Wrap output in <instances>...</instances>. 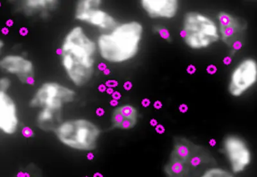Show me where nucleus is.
Masks as SVG:
<instances>
[{
    "label": "nucleus",
    "mask_w": 257,
    "mask_h": 177,
    "mask_svg": "<svg viewBox=\"0 0 257 177\" xmlns=\"http://www.w3.org/2000/svg\"><path fill=\"white\" fill-rule=\"evenodd\" d=\"M218 19L222 41L229 48L240 49L247 29L246 21L225 12L220 13Z\"/></svg>",
    "instance_id": "7"
},
{
    "label": "nucleus",
    "mask_w": 257,
    "mask_h": 177,
    "mask_svg": "<svg viewBox=\"0 0 257 177\" xmlns=\"http://www.w3.org/2000/svg\"><path fill=\"white\" fill-rule=\"evenodd\" d=\"M37 125L38 128L46 132H55L63 123L62 109H41L37 116Z\"/></svg>",
    "instance_id": "16"
},
{
    "label": "nucleus",
    "mask_w": 257,
    "mask_h": 177,
    "mask_svg": "<svg viewBox=\"0 0 257 177\" xmlns=\"http://www.w3.org/2000/svg\"><path fill=\"white\" fill-rule=\"evenodd\" d=\"M17 106L7 93L0 91V132L13 135L19 128Z\"/></svg>",
    "instance_id": "11"
},
{
    "label": "nucleus",
    "mask_w": 257,
    "mask_h": 177,
    "mask_svg": "<svg viewBox=\"0 0 257 177\" xmlns=\"http://www.w3.org/2000/svg\"><path fill=\"white\" fill-rule=\"evenodd\" d=\"M257 76L256 61L246 59L238 64L233 71L228 91L231 96L239 97L255 83Z\"/></svg>",
    "instance_id": "9"
},
{
    "label": "nucleus",
    "mask_w": 257,
    "mask_h": 177,
    "mask_svg": "<svg viewBox=\"0 0 257 177\" xmlns=\"http://www.w3.org/2000/svg\"><path fill=\"white\" fill-rule=\"evenodd\" d=\"M150 124L151 126H155L157 125L158 122L156 119H152V120L150 121Z\"/></svg>",
    "instance_id": "29"
},
{
    "label": "nucleus",
    "mask_w": 257,
    "mask_h": 177,
    "mask_svg": "<svg viewBox=\"0 0 257 177\" xmlns=\"http://www.w3.org/2000/svg\"><path fill=\"white\" fill-rule=\"evenodd\" d=\"M0 69L4 72L15 75L21 82L33 83L34 66L25 57L18 55H8L0 59Z\"/></svg>",
    "instance_id": "10"
},
{
    "label": "nucleus",
    "mask_w": 257,
    "mask_h": 177,
    "mask_svg": "<svg viewBox=\"0 0 257 177\" xmlns=\"http://www.w3.org/2000/svg\"><path fill=\"white\" fill-rule=\"evenodd\" d=\"M158 32L160 34V36L164 39H169L170 37V34L168 31L165 29H160L158 30Z\"/></svg>",
    "instance_id": "21"
},
{
    "label": "nucleus",
    "mask_w": 257,
    "mask_h": 177,
    "mask_svg": "<svg viewBox=\"0 0 257 177\" xmlns=\"http://www.w3.org/2000/svg\"><path fill=\"white\" fill-rule=\"evenodd\" d=\"M59 2L55 0H27L20 4L21 12L29 16L46 18L56 11Z\"/></svg>",
    "instance_id": "14"
},
{
    "label": "nucleus",
    "mask_w": 257,
    "mask_h": 177,
    "mask_svg": "<svg viewBox=\"0 0 257 177\" xmlns=\"http://www.w3.org/2000/svg\"><path fill=\"white\" fill-rule=\"evenodd\" d=\"M11 85V80L8 77L0 78V91L7 93Z\"/></svg>",
    "instance_id": "20"
},
{
    "label": "nucleus",
    "mask_w": 257,
    "mask_h": 177,
    "mask_svg": "<svg viewBox=\"0 0 257 177\" xmlns=\"http://www.w3.org/2000/svg\"><path fill=\"white\" fill-rule=\"evenodd\" d=\"M142 104L144 107H148L151 104V101L148 100V99H144V100L142 101Z\"/></svg>",
    "instance_id": "24"
},
{
    "label": "nucleus",
    "mask_w": 257,
    "mask_h": 177,
    "mask_svg": "<svg viewBox=\"0 0 257 177\" xmlns=\"http://www.w3.org/2000/svg\"><path fill=\"white\" fill-rule=\"evenodd\" d=\"M201 177H233V176L226 170L219 168V167H212L205 171Z\"/></svg>",
    "instance_id": "19"
},
{
    "label": "nucleus",
    "mask_w": 257,
    "mask_h": 177,
    "mask_svg": "<svg viewBox=\"0 0 257 177\" xmlns=\"http://www.w3.org/2000/svg\"><path fill=\"white\" fill-rule=\"evenodd\" d=\"M179 109H180V111L181 112L185 113L187 112L188 107L187 105L183 104L180 105V108H179Z\"/></svg>",
    "instance_id": "26"
},
{
    "label": "nucleus",
    "mask_w": 257,
    "mask_h": 177,
    "mask_svg": "<svg viewBox=\"0 0 257 177\" xmlns=\"http://www.w3.org/2000/svg\"><path fill=\"white\" fill-rule=\"evenodd\" d=\"M156 131H157V133H160V134H162L165 132V129L164 127V126L162 125H158L156 127Z\"/></svg>",
    "instance_id": "23"
},
{
    "label": "nucleus",
    "mask_w": 257,
    "mask_h": 177,
    "mask_svg": "<svg viewBox=\"0 0 257 177\" xmlns=\"http://www.w3.org/2000/svg\"><path fill=\"white\" fill-rule=\"evenodd\" d=\"M196 71V68L194 66L190 65L189 67L187 68V72L190 73V74H192Z\"/></svg>",
    "instance_id": "25"
},
{
    "label": "nucleus",
    "mask_w": 257,
    "mask_h": 177,
    "mask_svg": "<svg viewBox=\"0 0 257 177\" xmlns=\"http://www.w3.org/2000/svg\"><path fill=\"white\" fill-rule=\"evenodd\" d=\"M54 133L64 146L84 152L95 150L100 136L98 126L86 119H70L63 122Z\"/></svg>",
    "instance_id": "3"
},
{
    "label": "nucleus",
    "mask_w": 257,
    "mask_h": 177,
    "mask_svg": "<svg viewBox=\"0 0 257 177\" xmlns=\"http://www.w3.org/2000/svg\"><path fill=\"white\" fill-rule=\"evenodd\" d=\"M142 34L143 27L139 22L118 25L113 31L98 38V48L101 57L112 63L130 60L139 52Z\"/></svg>",
    "instance_id": "2"
},
{
    "label": "nucleus",
    "mask_w": 257,
    "mask_h": 177,
    "mask_svg": "<svg viewBox=\"0 0 257 177\" xmlns=\"http://www.w3.org/2000/svg\"><path fill=\"white\" fill-rule=\"evenodd\" d=\"M186 164L188 169L187 177H199L208 169L215 167L217 163L207 148L196 144Z\"/></svg>",
    "instance_id": "12"
},
{
    "label": "nucleus",
    "mask_w": 257,
    "mask_h": 177,
    "mask_svg": "<svg viewBox=\"0 0 257 177\" xmlns=\"http://www.w3.org/2000/svg\"><path fill=\"white\" fill-rule=\"evenodd\" d=\"M141 4L151 18H173L178 10L176 0H142Z\"/></svg>",
    "instance_id": "13"
},
{
    "label": "nucleus",
    "mask_w": 257,
    "mask_h": 177,
    "mask_svg": "<svg viewBox=\"0 0 257 177\" xmlns=\"http://www.w3.org/2000/svg\"><path fill=\"white\" fill-rule=\"evenodd\" d=\"M207 72L210 73V74H214L215 72H217V67L214 65H210L207 68Z\"/></svg>",
    "instance_id": "22"
},
{
    "label": "nucleus",
    "mask_w": 257,
    "mask_h": 177,
    "mask_svg": "<svg viewBox=\"0 0 257 177\" xmlns=\"http://www.w3.org/2000/svg\"><path fill=\"white\" fill-rule=\"evenodd\" d=\"M231 59L230 58V57H225V58L224 59V63L225 64H229L231 63Z\"/></svg>",
    "instance_id": "28"
},
{
    "label": "nucleus",
    "mask_w": 257,
    "mask_h": 177,
    "mask_svg": "<svg viewBox=\"0 0 257 177\" xmlns=\"http://www.w3.org/2000/svg\"><path fill=\"white\" fill-rule=\"evenodd\" d=\"M195 143L185 137H175L169 160L187 163L194 149Z\"/></svg>",
    "instance_id": "17"
},
{
    "label": "nucleus",
    "mask_w": 257,
    "mask_h": 177,
    "mask_svg": "<svg viewBox=\"0 0 257 177\" xmlns=\"http://www.w3.org/2000/svg\"><path fill=\"white\" fill-rule=\"evenodd\" d=\"M4 47V41L2 40H0V52H1V50L3 49V48Z\"/></svg>",
    "instance_id": "30"
},
{
    "label": "nucleus",
    "mask_w": 257,
    "mask_h": 177,
    "mask_svg": "<svg viewBox=\"0 0 257 177\" xmlns=\"http://www.w3.org/2000/svg\"><path fill=\"white\" fill-rule=\"evenodd\" d=\"M101 2L99 0L79 1L75 8V18L109 32L119 24L109 14L100 9Z\"/></svg>",
    "instance_id": "6"
},
{
    "label": "nucleus",
    "mask_w": 257,
    "mask_h": 177,
    "mask_svg": "<svg viewBox=\"0 0 257 177\" xmlns=\"http://www.w3.org/2000/svg\"><path fill=\"white\" fill-rule=\"evenodd\" d=\"M95 43L80 27L66 34L60 49L62 64L69 79L78 86L92 79L95 66Z\"/></svg>",
    "instance_id": "1"
},
{
    "label": "nucleus",
    "mask_w": 257,
    "mask_h": 177,
    "mask_svg": "<svg viewBox=\"0 0 257 177\" xmlns=\"http://www.w3.org/2000/svg\"><path fill=\"white\" fill-rule=\"evenodd\" d=\"M166 177H187L188 169L186 163L168 160L164 166Z\"/></svg>",
    "instance_id": "18"
},
{
    "label": "nucleus",
    "mask_w": 257,
    "mask_h": 177,
    "mask_svg": "<svg viewBox=\"0 0 257 177\" xmlns=\"http://www.w3.org/2000/svg\"><path fill=\"white\" fill-rule=\"evenodd\" d=\"M138 117L136 108L128 105L120 106L112 113V125L113 127L121 130H130L136 126Z\"/></svg>",
    "instance_id": "15"
},
{
    "label": "nucleus",
    "mask_w": 257,
    "mask_h": 177,
    "mask_svg": "<svg viewBox=\"0 0 257 177\" xmlns=\"http://www.w3.org/2000/svg\"><path fill=\"white\" fill-rule=\"evenodd\" d=\"M154 107L156 109H162V103L159 101H156L155 104H154Z\"/></svg>",
    "instance_id": "27"
},
{
    "label": "nucleus",
    "mask_w": 257,
    "mask_h": 177,
    "mask_svg": "<svg viewBox=\"0 0 257 177\" xmlns=\"http://www.w3.org/2000/svg\"><path fill=\"white\" fill-rule=\"evenodd\" d=\"M223 152L228 158L233 171L241 173L251 162V155L246 143L236 135H228L224 138Z\"/></svg>",
    "instance_id": "8"
},
{
    "label": "nucleus",
    "mask_w": 257,
    "mask_h": 177,
    "mask_svg": "<svg viewBox=\"0 0 257 177\" xmlns=\"http://www.w3.org/2000/svg\"><path fill=\"white\" fill-rule=\"evenodd\" d=\"M73 90L54 82H45L38 89L30 105L35 109H63L64 105L72 102L75 98Z\"/></svg>",
    "instance_id": "5"
},
{
    "label": "nucleus",
    "mask_w": 257,
    "mask_h": 177,
    "mask_svg": "<svg viewBox=\"0 0 257 177\" xmlns=\"http://www.w3.org/2000/svg\"><path fill=\"white\" fill-rule=\"evenodd\" d=\"M181 36L186 45L194 50L208 48L219 40L214 22L197 12L186 14Z\"/></svg>",
    "instance_id": "4"
}]
</instances>
